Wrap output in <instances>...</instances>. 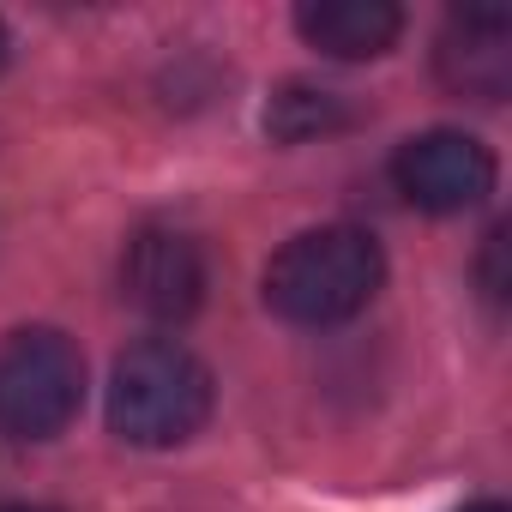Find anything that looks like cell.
Here are the masks:
<instances>
[{
  "label": "cell",
  "instance_id": "6da1fadb",
  "mask_svg": "<svg viewBox=\"0 0 512 512\" xmlns=\"http://www.w3.org/2000/svg\"><path fill=\"white\" fill-rule=\"evenodd\" d=\"M386 278L380 241L350 223L302 229L266 266V308L290 326H344L356 320Z\"/></svg>",
  "mask_w": 512,
  "mask_h": 512
},
{
  "label": "cell",
  "instance_id": "7a4b0ae2",
  "mask_svg": "<svg viewBox=\"0 0 512 512\" xmlns=\"http://www.w3.org/2000/svg\"><path fill=\"white\" fill-rule=\"evenodd\" d=\"M211 416V368L175 344L145 338L109 374V428L127 446H181Z\"/></svg>",
  "mask_w": 512,
  "mask_h": 512
},
{
  "label": "cell",
  "instance_id": "3957f363",
  "mask_svg": "<svg viewBox=\"0 0 512 512\" xmlns=\"http://www.w3.org/2000/svg\"><path fill=\"white\" fill-rule=\"evenodd\" d=\"M85 404V356L55 326H25L0 344V434L55 440Z\"/></svg>",
  "mask_w": 512,
  "mask_h": 512
},
{
  "label": "cell",
  "instance_id": "277c9868",
  "mask_svg": "<svg viewBox=\"0 0 512 512\" xmlns=\"http://www.w3.org/2000/svg\"><path fill=\"white\" fill-rule=\"evenodd\" d=\"M494 151L458 127H434V133H416L398 145L392 157V181L398 193L416 205V211H434V217H452V211H470L494 193Z\"/></svg>",
  "mask_w": 512,
  "mask_h": 512
},
{
  "label": "cell",
  "instance_id": "5b68a950",
  "mask_svg": "<svg viewBox=\"0 0 512 512\" xmlns=\"http://www.w3.org/2000/svg\"><path fill=\"white\" fill-rule=\"evenodd\" d=\"M121 290L145 320H163V326L193 320L199 302H205V253H199V241L169 229V223H145L121 253Z\"/></svg>",
  "mask_w": 512,
  "mask_h": 512
},
{
  "label": "cell",
  "instance_id": "8992f818",
  "mask_svg": "<svg viewBox=\"0 0 512 512\" xmlns=\"http://www.w3.org/2000/svg\"><path fill=\"white\" fill-rule=\"evenodd\" d=\"M440 85L476 103H500L512 91V13L506 7H464L446 19L434 49Z\"/></svg>",
  "mask_w": 512,
  "mask_h": 512
},
{
  "label": "cell",
  "instance_id": "52a82bcc",
  "mask_svg": "<svg viewBox=\"0 0 512 512\" xmlns=\"http://www.w3.org/2000/svg\"><path fill=\"white\" fill-rule=\"evenodd\" d=\"M296 31L332 61H374L398 43L404 13L392 0H302Z\"/></svg>",
  "mask_w": 512,
  "mask_h": 512
},
{
  "label": "cell",
  "instance_id": "ba28073f",
  "mask_svg": "<svg viewBox=\"0 0 512 512\" xmlns=\"http://www.w3.org/2000/svg\"><path fill=\"white\" fill-rule=\"evenodd\" d=\"M266 127H272V139L302 145V139H314V133L350 127V103H344L338 91H320V85H302V79H296V85H284V91L272 97Z\"/></svg>",
  "mask_w": 512,
  "mask_h": 512
},
{
  "label": "cell",
  "instance_id": "9c48e42d",
  "mask_svg": "<svg viewBox=\"0 0 512 512\" xmlns=\"http://www.w3.org/2000/svg\"><path fill=\"white\" fill-rule=\"evenodd\" d=\"M500 253H506V223L500 229H488V253H482V290L500 302L506 296V272H500Z\"/></svg>",
  "mask_w": 512,
  "mask_h": 512
},
{
  "label": "cell",
  "instance_id": "30bf717a",
  "mask_svg": "<svg viewBox=\"0 0 512 512\" xmlns=\"http://www.w3.org/2000/svg\"><path fill=\"white\" fill-rule=\"evenodd\" d=\"M464 512H506L500 500H476V506H464Z\"/></svg>",
  "mask_w": 512,
  "mask_h": 512
},
{
  "label": "cell",
  "instance_id": "8fae6325",
  "mask_svg": "<svg viewBox=\"0 0 512 512\" xmlns=\"http://www.w3.org/2000/svg\"><path fill=\"white\" fill-rule=\"evenodd\" d=\"M0 512H49V506H7V500H0Z\"/></svg>",
  "mask_w": 512,
  "mask_h": 512
},
{
  "label": "cell",
  "instance_id": "7c38bea8",
  "mask_svg": "<svg viewBox=\"0 0 512 512\" xmlns=\"http://www.w3.org/2000/svg\"><path fill=\"white\" fill-rule=\"evenodd\" d=\"M0 61H7V25H0Z\"/></svg>",
  "mask_w": 512,
  "mask_h": 512
}]
</instances>
